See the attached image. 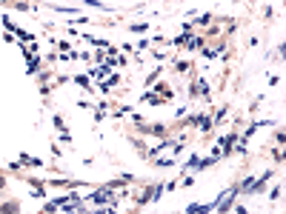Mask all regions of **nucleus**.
I'll list each match as a JSON object with an SVG mask.
<instances>
[{"label":"nucleus","instance_id":"f257e3e1","mask_svg":"<svg viewBox=\"0 0 286 214\" xmlns=\"http://www.w3.org/2000/svg\"><path fill=\"white\" fill-rule=\"evenodd\" d=\"M0 211H17V203H3V206H0Z\"/></svg>","mask_w":286,"mask_h":214}]
</instances>
